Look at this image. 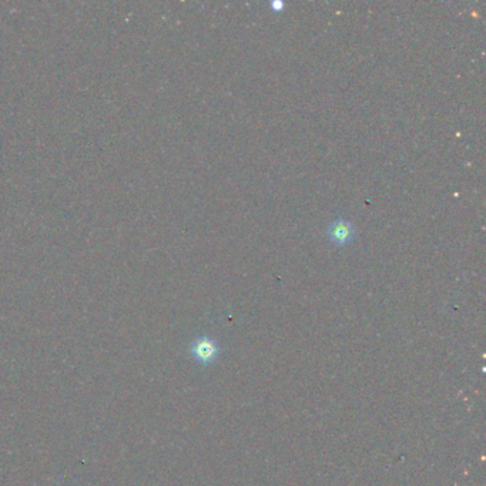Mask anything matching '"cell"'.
I'll return each instance as SVG.
<instances>
[{
	"label": "cell",
	"mask_w": 486,
	"mask_h": 486,
	"mask_svg": "<svg viewBox=\"0 0 486 486\" xmlns=\"http://www.w3.org/2000/svg\"><path fill=\"white\" fill-rule=\"evenodd\" d=\"M357 230L354 224L346 219H335L327 227V237L337 247H345L354 241Z\"/></svg>",
	"instance_id": "cell-1"
},
{
	"label": "cell",
	"mask_w": 486,
	"mask_h": 486,
	"mask_svg": "<svg viewBox=\"0 0 486 486\" xmlns=\"http://www.w3.org/2000/svg\"><path fill=\"white\" fill-rule=\"evenodd\" d=\"M190 351H192L193 357L199 362L210 364L215 360V357H217L219 346H217V342H215L214 340H211L208 337H200L193 342Z\"/></svg>",
	"instance_id": "cell-2"
},
{
	"label": "cell",
	"mask_w": 486,
	"mask_h": 486,
	"mask_svg": "<svg viewBox=\"0 0 486 486\" xmlns=\"http://www.w3.org/2000/svg\"><path fill=\"white\" fill-rule=\"evenodd\" d=\"M269 8H271V9H273V12H276V13H280V12H283V10H284V8H285V3L283 2V0H274V2H271V3H269Z\"/></svg>",
	"instance_id": "cell-3"
}]
</instances>
